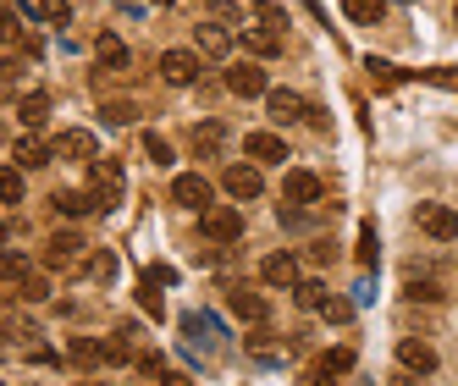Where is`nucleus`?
Wrapping results in <instances>:
<instances>
[{
	"label": "nucleus",
	"mask_w": 458,
	"mask_h": 386,
	"mask_svg": "<svg viewBox=\"0 0 458 386\" xmlns=\"http://www.w3.org/2000/svg\"><path fill=\"white\" fill-rule=\"evenodd\" d=\"M83 232H72V227H61V232H50V243H45V265L50 271H72L78 260H83Z\"/></svg>",
	"instance_id": "obj_2"
},
{
	"label": "nucleus",
	"mask_w": 458,
	"mask_h": 386,
	"mask_svg": "<svg viewBox=\"0 0 458 386\" xmlns=\"http://www.w3.org/2000/svg\"><path fill=\"white\" fill-rule=\"evenodd\" d=\"M0 243H6V227H0Z\"/></svg>",
	"instance_id": "obj_49"
},
{
	"label": "nucleus",
	"mask_w": 458,
	"mask_h": 386,
	"mask_svg": "<svg viewBox=\"0 0 458 386\" xmlns=\"http://www.w3.org/2000/svg\"><path fill=\"white\" fill-rule=\"evenodd\" d=\"M50 205H55L61 215H72V221H78V215H94L106 199H100L94 188H89V193H83V188H55V199H50Z\"/></svg>",
	"instance_id": "obj_13"
},
{
	"label": "nucleus",
	"mask_w": 458,
	"mask_h": 386,
	"mask_svg": "<svg viewBox=\"0 0 458 386\" xmlns=\"http://www.w3.org/2000/svg\"><path fill=\"white\" fill-rule=\"evenodd\" d=\"M210 22H226V28H238V34L249 28V22H243V12L233 6V0H210Z\"/></svg>",
	"instance_id": "obj_32"
},
{
	"label": "nucleus",
	"mask_w": 458,
	"mask_h": 386,
	"mask_svg": "<svg viewBox=\"0 0 458 386\" xmlns=\"http://www.w3.org/2000/svg\"><path fill=\"white\" fill-rule=\"evenodd\" d=\"M160 386H193L188 375H177V370H166V375H160Z\"/></svg>",
	"instance_id": "obj_44"
},
{
	"label": "nucleus",
	"mask_w": 458,
	"mask_h": 386,
	"mask_svg": "<svg viewBox=\"0 0 458 386\" xmlns=\"http://www.w3.org/2000/svg\"><path fill=\"white\" fill-rule=\"evenodd\" d=\"M266 111L276 122H304L310 116V100H304V94H293V88H266Z\"/></svg>",
	"instance_id": "obj_12"
},
{
	"label": "nucleus",
	"mask_w": 458,
	"mask_h": 386,
	"mask_svg": "<svg viewBox=\"0 0 458 386\" xmlns=\"http://www.w3.org/2000/svg\"><path fill=\"white\" fill-rule=\"evenodd\" d=\"M94 55H100V67H127V45L116 34H100L94 39Z\"/></svg>",
	"instance_id": "obj_27"
},
{
	"label": "nucleus",
	"mask_w": 458,
	"mask_h": 386,
	"mask_svg": "<svg viewBox=\"0 0 458 386\" xmlns=\"http://www.w3.org/2000/svg\"><path fill=\"white\" fill-rule=\"evenodd\" d=\"M17 287H22V298H28V304H45V298H50V281H45V276H34V271H28Z\"/></svg>",
	"instance_id": "obj_34"
},
{
	"label": "nucleus",
	"mask_w": 458,
	"mask_h": 386,
	"mask_svg": "<svg viewBox=\"0 0 458 386\" xmlns=\"http://www.w3.org/2000/svg\"><path fill=\"white\" fill-rule=\"evenodd\" d=\"M243 45H249L254 61H271L282 50V34H276V28H266V22H254V28H243Z\"/></svg>",
	"instance_id": "obj_19"
},
{
	"label": "nucleus",
	"mask_w": 458,
	"mask_h": 386,
	"mask_svg": "<svg viewBox=\"0 0 458 386\" xmlns=\"http://www.w3.org/2000/svg\"><path fill=\"white\" fill-rule=\"evenodd\" d=\"M420 78H425V83H437V88H453V94H458V72H453V67H431V72H420Z\"/></svg>",
	"instance_id": "obj_40"
},
{
	"label": "nucleus",
	"mask_w": 458,
	"mask_h": 386,
	"mask_svg": "<svg viewBox=\"0 0 458 386\" xmlns=\"http://www.w3.org/2000/svg\"><path fill=\"white\" fill-rule=\"evenodd\" d=\"M254 6H271V0H254Z\"/></svg>",
	"instance_id": "obj_48"
},
{
	"label": "nucleus",
	"mask_w": 458,
	"mask_h": 386,
	"mask_svg": "<svg viewBox=\"0 0 458 386\" xmlns=\"http://www.w3.org/2000/svg\"><path fill=\"white\" fill-rule=\"evenodd\" d=\"M299 386H326V370H310V375H299Z\"/></svg>",
	"instance_id": "obj_45"
},
{
	"label": "nucleus",
	"mask_w": 458,
	"mask_h": 386,
	"mask_svg": "<svg viewBox=\"0 0 458 386\" xmlns=\"http://www.w3.org/2000/svg\"><path fill=\"white\" fill-rule=\"evenodd\" d=\"M193 45H199V55H210V61H226L233 55V28L226 22H199L193 28Z\"/></svg>",
	"instance_id": "obj_9"
},
{
	"label": "nucleus",
	"mask_w": 458,
	"mask_h": 386,
	"mask_svg": "<svg viewBox=\"0 0 458 386\" xmlns=\"http://www.w3.org/2000/svg\"><path fill=\"white\" fill-rule=\"evenodd\" d=\"M89 271H94V281H116V254H94Z\"/></svg>",
	"instance_id": "obj_39"
},
{
	"label": "nucleus",
	"mask_w": 458,
	"mask_h": 386,
	"mask_svg": "<svg viewBox=\"0 0 458 386\" xmlns=\"http://www.w3.org/2000/svg\"><path fill=\"white\" fill-rule=\"evenodd\" d=\"M0 386H6V381H0Z\"/></svg>",
	"instance_id": "obj_50"
},
{
	"label": "nucleus",
	"mask_w": 458,
	"mask_h": 386,
	"mask_svg": "<svg viewBox=\"0 0 458 386\" xmlns=\"http://www.w3.org/2000/svg\"><path fill=\"white\" fill-rule=\"evenodd\" d=\"M100 116H106L111 127H133V122H139V105H133V100H106Z\"/></svg>",
	"instance_id": "obj_29"
},
{
	"label": "nucleus",
	"mask_w": 458,
	"mask_h": 386,
	"mask_svg": "<svg viewBox=\"0 0 458 386\" xmlns=\"http://www.w3.org/2000/svg\"><path fill=\"white\" fill-rule=\"evenodd\" d=\"M221 188L243 205V199H259V193H266V177H259V166H226L221 172Z\"/></svg>",
	"instance_id": "obj_8"
},
{
	"label": "nucleus",
	"mask_w": 458,
	"mask_h": 386,
	"mask_svg": "<svg viewBox=\"0 0 458 386\" xmlns=\"http://www.w3.org/2000/svg\"><path fill=\"white\" fill-rule=\"evenodd\" d=\"M83 386H106V381H83Z\"/></svg>",
	"instance_id": "obj_47"
},
{
	"label": "nucleus",
	"mask_w": 458,
	"mask_h": 386,
	"mask_svg": "<svg viewBox=\"0 0 458 386\" xmlns=\"http://www.w3.org/2000/svg\"><path fill=\"white\" fill-rule=\"evenodd\" d=\"M226 309H233L238 320H249V326H266V320H271L266 293H254V287H233V293H226Z\"/></svg>",
	"instance_id": "obj_6"
},
{
	"label": "nucleus",
	"mask_w": 458,
	"mask_h": 386,
	"mask_svg": "<svg viewBox=\"0 0 458 386\" xmlns=\"http://www.w3.org/2000/svg\"><path fill=\"white\" fill-rule=\"evenodd\" d=\"M172 199L182 205V210H210V199H216V188L199 177V172H182L177 182H172Z\"/></svg>",
	"instance_id": "obj_7"
},
{
	"label": "nucleus",
	"mask_w": 458,
	"mask_h": 386,
	"mask_svg": "<svg viewBox=\"0 0 458 386\" xmlns=\"http://www.w3.org/2000/svg\"><path fill=\"white\" fill-rule=\"evenodd\" d=\"M259 281L266 287H299V260H293V254H266V260H259Z\"/></svg>",
	"instance_id": "obj_14"
},
{
	"label": "nucleus",
	"mask_w": 458,
	"mask_h": 386,
	"mask_svg": "<svg viewBox=\"0 0 458 386\" xmlns=\"http://www.w3.org/2000/svg\"><path fill=\"white\" fill-rule=\"evenodd\" d=\"M365 72H370V78H376L381 88H392V83H398V67H392V61H376V55L365 61Z\"/></svg>",
	"instance_id": "obj_37"
},
{
	"label": "nucleus",
	"mask_w": 458,
	"mask_h": 386,
	"mask_svg": "<svg viewBox=\"0 0 458 386\" xmlns=\"http://www.w3.org/2000/svg\"><path fill=\"white\" fill-rule=\"evenodd\" d=\"M139 375H149V381H160V375H166V370H160V353H139Z\"/></svg>",
	"instance_id": "obj_42"
},
{
	"label": "nucleus",
	"mask_w": 458,
	"mask_h": 386,
	"mask_svg": "<svg viewBox=\"0 0 458 386\" xmlns=\"http://www.w3.org/2000/svg\"><path fill=\"white\" fill-rule=\"evenodd\" d=\"M243 155H249V160H266V166H271V160H287V138H276V133H249V138H243Z\"/></svg>",
	"instance_id": "obj_20"
},
{
	"label": "nucleus",
	"mask_w": 458,
	"mask_h": 386,
	"mask_svg": "<svg viewBox=\"0 0 458 386\" xmlns=\"http://www.w3.org/2000/svg\"><path fill=\"white\" fill-rule=\"evenodd\" d=\"M67 359H72L78 370L106 365V337H67Z\"/></svg>",
	"instance_id": "obj_17"
},
{
	"label": "nucleus",
	"mask_w": 458,
	"mask_h": 386,
	"mask_svg": "<svg viewBox=\"0 0 458 386\" xmlns=\"http://www.w3.org/2000/svg\"><path fill=\"white\" fill-rule=\"evenodd\" d=\"M293 298H299V309H326V287H320L315 276H310V281L299 276V287H293Z\"/></svg>",
	"instance_id": "obj_30"
},
{
	"label": "nucleus",
	"mask_w": 458,
	"mask_h": 386,
	"mask_svg": "<svg viewBox=\"0 0 458 386\" xmlns=\"http://www.w3.org/2000/svg\"><path fill=\"white\" fill-rule=\"evenodd\" d=\"M28 271H34V260L22 248H0V281H22Z\"/></svg>",
	"instance_id": "obj_24"
},
{
	"label": "nucleus",
	"mask_w": 458,
	"mask_h": 386,
	"mask_svg": "<svg viewBox=\"0 0 458 386\" xmlns=\"http://www.w3.org/2000/svg\"><path fill=\"white\" fill-rule=\"evenodd\" d=\"M22 127H34V133H39V127H45V116H50V94L45 88H34V94H22Z\"/></svg>",
	"instance_id": "obj_22"
},
{
	"label": "nucleus",
	"mask_w": 458,
	"mask_h": 386,
	"mask_svg": "<svg viewBox=\"0 0 458 386\" xmlns=\"http://www.w3.org/2000/svg\"><path fill=\"white\" fill-rule=\"evenodd\" d=\"M320 370H326V375H348V370H353V348H348V342H343V348H332V353L320 359Z\"/></svg>",
	"instance_id": "obj_33"
},
{
	"label": "nucleus",
	"mask_w": 458,
	"mask_h": 386,
	"mask_svg": "<svg viewBox=\"0 0 458 386\" xmlns=\"http://www.w3.org/2000/svg\"><path fill=\"white\" fill-rule=\"evenodd\" d=\"M149 6H172V0H149Z\"/></svg>",
	"instance_id": "obj_46"
},
{
	"label": "nucleus",
	"mask_w": 458,
	"mask_h": 386,
	"mask_svg": "<svg viewBox=\"0 0 458 386\" xmlns=\"http://www.w3.org/2000/svg\"><path fill=\"white\" fill-rule=\"evenodd\" d=\"M226 88H233L238 100H259V94L271 88V78H266L259 61H233V67H226Z\"/></svg>",
	"instance_id": "obj_3"
},
{
	"label": "nucleus",
	"mask_w": 458,
	"mask_h": 386,
	"mask_svg": "<svg viewBox=\"0 0 458 386\" xmlns=\"http://www.w3.org/2000/svg\"><path fill=\"white\" fill-rule=\"evenodd\" d=\"M326 320H332V326H348V320H353V304L348 298H326V309H320Z\"/></svg>",
	"instance_id": "obj_38"
},
{
	"label": "nucleus",
	"mask_w": 458,
	"mask_h": 386,
	"mask_svg": "<svg viewBox=\"0 0 458 386\" xmlns=\"http://www.w3.org/2000/svg\"><path fill=\"white\" fill-rule=\"evenodd\" d=\"M376 254H381V243H376V227H359V248H353V260L370 271V265H376Z\"/></svg>",
	"instance_id": "obj_31"
},
{
	"label": "nucleus",
	"mask_w": 458,
	"mask_h": 386,
	"mask_svg": "<svg viewBox=\"0 0 458 386\" xmlns=\"http://www.w3.org/2000/svg\"><path fill=\"white\" fill-rule=\"evenodd\" d=\"M409 298H425V304H437V298H442V287H437V281H420V276H414V281H409Z\"/></svg>",
	"instance_id": "obj_41"
},
{
	"label": "nucleus",
	"mask_w": 458,
	"mask_h": 386,
	"mask_svg": "<svg viewBox=\"0 0 458 386\" xmlns=\"http://www.w3.org/2000/svg\"><path fill=\"white\" fill-rule=\"evenodd\" d=\"M414 221H420V232L437 238V243H453L458 238V210H447V205H420Z\"/></svg>",
	"instance_id": "obj_4"
},
{
	"label": "nucleus",
	"mask_w": 458,
	"mask_h": 386,
	"mask_svg": "<svg viewBox=\"0 0 458 386\" xmlns=\"http://www.w3.org/2000/svg\"><path fill=\"white\" fill-rule=\"evenodd\" d=\"M144 155L155 160V166H172V144L160 138V133H144Z\"/></svg>",
	"instance_id": "obj_35"
},
{
	"label": "nucleus",
	"mask_w": 458,
	"mask_h": 386,
	"mask_svg": "<svg viewBox=\"0 0 458 386\" xmlns=\"http://www.w3.org/2000/svg\"><path fill=\"white\" fill-rule=\"evenodd\" d=\"M17 72H22V61L17 55H0V78H17Z\"/></svg>",
	"instance_id": "obj_43"
},
{
	"label": "nucleus",
	"mask_w": 458,
	"mask_h": 386,
	"mask_svg": "<svg viewBox=\"0 0 458 386\" xmlns=\"http://www.w3.org/2000/svg\"><path fill=\"white\" fill-rule=\"evenodd\" d=\"M55 155H61V160H94V133H83V127L61 133V138H55Z\"/></svg>",
	"instance_id": "obj_21"
},
{
	"label": "nucleus",
	"mask_w": 458,
	"mask_h": 386,
	"mask_svg": "<svg viewBox=\"0 0 458 386\" xmlns=\"http://www.w3.org/2000/svg\"><path fill=\"white\" fill-rule=\"evenodd\" d=\"M398 365L414 370V375H431V370H437V348L420 342V337H403V342H398Z\"/></svg>",
	"instance_id": "obj_15"
},
{
	"label": "nucleus",
	"mask_w": 458,
	"mask_h": 386,
	"mask_svg": "<svg viewBox=\"0 0 458 386\" xmlns=\"http://www.w3.org/2000/svg\"><path fill=\"white\" fill-rule=\"evenodd\" d=\"M343 12H348L353 22H365V28H376V22L386 17V0H343Z\"/></svg>",
	"instance_id": "obj_25"
},
{
	"label": "nucleus",
	"mask_w": 458,
	"mask_h": 386,
	"mask_svg": "<svg viewBox=\"0 0 458 386\" xmlns=\"http://www.w3.org/2000/svg\"><path fill=\"white\" fill-rule=\"evenodd\" d=\"M0 205H22V166H0Z\"/></svg>",
	"instance_id": "obj_28"
},
{
	"label": "nucleus",
	"mask_w": 458,
	"mask_h": 386,
	"mask_svg": "<svg viewBox=\"0 0 458 386\" xmlns=\"http://www.w3.org/2000/svg\"><path fill=\"white\" fill-rule=\"evenodd\" d=\"M155 287H160V281H155V276H144V287H139V304H144V309L160 320V315H166V304H160V293H155Z\"/></svg>",
	"instance_id": "obj_36"
},
{
	"label": "nucleus",
	"mask_w": 458,
	"mask_h": 386,
	"mask_svg": "<svg viewBox=\"0 0 458 386\" xmlns=\"http://www.w3.org/2000/svg\"><path fill=\"white\" fill-rule=\"evenodd\" d=\"M22 17H34V22H67V0H22Z\"/></svg>",
	"instance_id": "obj_23"
},
{
	"label": "nucleus",
	"mask_w": 458,
	"mask_h": 386,
	"mask_svg": "<svg viewBox=\"0 0 458 386\" xmlns=\"http://www.w3.org/2000/svg\"><path fill=\"white\" fill-rule=\"evenodd\" d=\"M17 39H22V6L0 0V45H17Z\"/></svg>",
	"instance_id": "obj_26"
},
{
	"label": "nucleus",
	"mask_w": 458,
	"mask_h": 386,
	"mask_svg": "<svg viewBox=\"0 0 458 386\" xmlns=\"http://www.w3.org/2000/svg\"><path fill=\"white\" fill-rule=\"evenodd\" d=\"M199 227L216 243H238L243 238V210L238 205H210V210H199Z\"/></svg>",
	"instance_id": "obj_1"
},
{
	"label": "nucleus",
	"mask_w": 458,
	"mask_h": 386,
	"mask_svg": "<svg viewBox=\"0 0 458 386\" xmlns=\"http://www.w3.org/2000/svg\"><path fill=\"white\" fill-rule=\"evenodd\" d=\"M160 78H166L172 88H188L193 78H199V50H166L160 55Z\"/></svg>",
	"instance_id": "obj_5"
},
{
	"label": "nucleus",
	"mask_w": 458,
	"mask_h": 386,
	"mask_svg": "<svg viewBox=\"0 0 458 386\" xmlns=\"http://www.w3.org/2000/svg\"><path fill=\"white\" fill-rule=\"evenodd\" d=\"M50 155H55V144H45V138L34 133V127H28V133L17 138V149H12V160H17L22 172H39V166H50Z\"/></svg>",
	"instance_id": "obj_10"
},
{
	"label": "nucleus",
	"mask_w": 458,
	"mask_h": 386,
	"mask_svg": "<svg viewBox=\"0 0 458 386\" xmlns=\"http://www.w3.org/2000/svg\"><path fill=\"white\" fill-rule=\"evenodd\" d=\"M89 182H94V193L111 205L116 193H122V166H116V160H89Z\"/></svg>",
	"instance_id": "obj_16"
},
{
	"label": "nucleus",
	"mask_w": 458,
	"mask_h": 386,
	"mask_svg": "<svg viewBox=\"0 0 458 386\" xmlns=\"http://www.w3.org/2000/svg\"><path fill=\"white\" fill-rule=\"evenodd\" d=\"M221 144H226V122H199V127H193V155H199V160H216L221 155Z\"/></svg>",
	"instance_id": "obj_18"
},
{
	"label": "nucleus",
	"mask_w": 458,
	"mask_h": 386,
	"mask_svg": "<svg viewBox=\"0 0 458 386\" xmlns=\"http://www.w3.org/2000/svg\"><path fill=\"white\" fill-rule=\"evenodd\" d=\"M282 205H320V177L315 172H287L282 177Z\"/></svg>",
	"instance_id": "obj_11"
}]
</instances>
